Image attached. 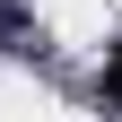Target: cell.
Returning <instances> with one entry per match:
<instances>
[{"label": "cell", "instance_id": "cell-1", "mask_svg": "<svg viewBox=\"0 0 122 122\" xmlns=\"http://www.w3.org/2000/svg\"><path fill=\"white\" fill-rule=\"evenodd\" d=\"M105 96H113V105H122V61H113V70H105Z\"/></svg>", "mask_w": 122, "mask_h": 122}]
</instances>
